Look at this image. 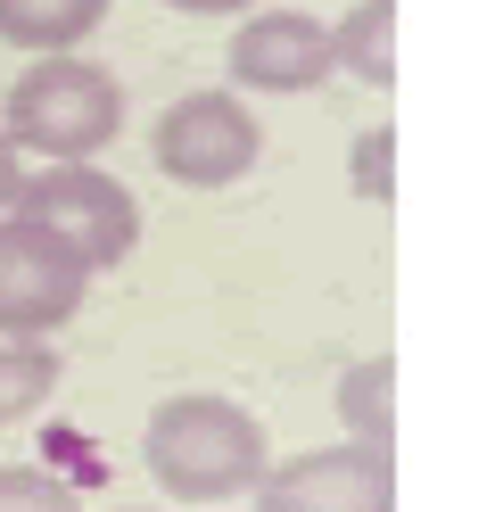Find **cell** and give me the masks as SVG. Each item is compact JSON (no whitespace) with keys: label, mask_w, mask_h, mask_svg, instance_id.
Returning <instances> with one entry per match:
<instances>
[{"label":"cell","mask_w":495,"mask_h":512,"mask_svg":"<svg viewBox=\"0 0 495 512\" xmlns=\"http://www.w3.org/2000/svg\"><path fill=\"white\" fill-rule=\"evenodd\" d=\"M256 512H396V463L388 446H306L289 463H264V479L248 488Z\"/></svg>","instance_id":"5b68a950"},{"label":"cell","mask_w":495,"mask_h":512,"mask_svg":"<svg viewBox=\"0 0 495 512\" xmlns=\"http://www.w3.org/2000/svg\"><path fill=\"white\" fill-rule=\"evenodd\" d=\"M149 157L182 190H231L240 174H256L264 124H256V108L240 91H190V100H174L149 124Z\"/></svg>","instance_id":"277c9868"},{"label":"cell","mask_w":495,"mask_h":512,"mask_svg":"<svg viewBox=\"0 0 495 512\" xmlns=\"http://www.w3.org/2000/svg\"><path fill=\"white\" fill-rule=\"evenodd\" d=\"M141 463L165 496H182V504H223V496H248L264 463H273V446H264L256 430V413L248 405H231L215 389H190V397H165L149 413V430H141Z\"/></svg>","instance_id":"6da1fadb"},{"label":"cell","mask_w":495,"mask_h":512,"mask_svg":"<svg viewBox=\"0 0 495 512\" xmlns=\"http://www.w3.org/2000/svg\"><path fill=\"white\" fill-rule=\"evenodd\" d=\"M388 380H396L388 356H355L339 372V430L355 446H388Z\"/></svg>","instance_id":"8fae6325"},{"label":"cell","mask_w":495,"mask_h":512,"mask_svg":"<svg viewBox=\"0 0 495 512\" xmlns=\"http://www.w3.org/2000/svg\"><path fill=\"white\" fill-rule=\"evenodd\" d=\"M108 17V0H0V42H17L33 58H58V50H83Z\"/></svg>","instance_id":"ba28073f"},{"label":"cell","mask_w":495,"mask_h":512,"mask_svg":"<svg viewBox=\"0 0 495 512\" xmlns=\"http://www.w3.org/2000/svg\"><path fill=\"white\" fill-rule=\"evenodd\" d=\"M17 182H25V157L9 149V133H0V215L17 207Z\"/></svg>","instance_id":"9a60e30c"},{"label":"cell","mask_w":495,"mask_h":512,"mask_svg":"<svg viewBox=\"0 0 495 512\" xmlns=\"http://www.w3.org/2000/svg\"><path fill=\"white\" fill-rule=\"evenodd\" d=\"M0 512H83V496L66 488L58 471H33V463H0Z\"/></svg>","instance_id":"7c38bea8"},{"label":"cell","mask_w":495,"mask_h":512,"mask_svg":"<svg viewBox=\"0 0 495 512\" xmlns=\"http://www.w3.org/2000/svg\"><path fill=\"white\" fill-rule=\"evenodd\" d=\"M9 215L42 223L83 273H116L124 256L141 248V199H132L116 174H99L91 157H83V166H25Z\"/></svg>","instance_id":"3957f363"},{"label":"cell","mask_w":495,"mask_h":512,"mask_svg":"<svg viewBox=\"0 0 495 512\" xmlns=\"http://www.w3.org/2000/svg\"><path fill=\"white\" fill-rule=\"evenodd\" d=\"M388 157H396V133H388V124H363V133H355V157H347V166H355V199H372V207H388Z\"/></svg>","instance_id":"4fadbf2b"},{"label":"cell","mask_w":495,"mask_h":512,"mask_svg":"<svg viewBox=\"0 0 495 512\" xmlns=\"http://www.w3.org/2000/svg\"><path fill=\"white\" fill-rule=\"evenodd\" d=\"M0 133L17 157H50V166H83L124 133V83L83 50L33 58L0 100Z\"/></svg>","instance_id":"7a4b0ae2"},{"label":"cell","mask_w":495,"mask_h":512,"mask_svg":"<svg viewBox=\"0 0 495 512\" xmlns=\"http://www.w3.org/2000/svg\"><path fill=\"white\" fill-rule=\"evenodd\" d=\"M330 58L339 75H355L363 91L396 83V0H355V9L330 25Z\"/></svg>","instance_id":"9c48e42d"},{"label":"cell","mask_w":495,"mask_h":512,"mask_svg":"<svg viewBox=\"0 0 495 512\" xmlns=\"http://www.w3.org/2000/svg\"><path fill=\"white\" fill-rule=\"evenodd\" d=\"M132 512H157V504H132Z\"/></svg>","instance_id":"2e32d148"},{"label":"cell","mask_w":495,"mask_h":512,"mask_svg":"<svg viewBox=\"0 0 495 512\" xmlns=\"http://www.w3.org/2000/svg\"><path fill=\"white\" fill-rule=\"evenodd\" d=\"M91 273L66 256L42 223L0 215V339H50L83 314Z\"/></svg>","instance_id":"8992f818"},{"label":"cell","mask_w":495,"mask_h":512,"mask_svg":"<svg viewBox=\"0 0 495 512\" xmlns=\"http://www.w3.org/2000/svg\"><path fill=\"white\" fill-rule=\"evenodd\" d=\"M157 9H182V17H248L264 0H157Z\"/></svg>","instance_id":"5bb4252c"},{"label":"cell","mask_w":495,"mask_h":512,"mask_svg":"<svg viewBox=\"0 0 495 512\" xmlns=\"http://www.w3.org/2000/svg\"><path fill=\"white\" fill-rule=\"evenodd\" d=\"M58 397V356L50 339H0V430H17L25 413Z\"/></svg>","instance_id":"30bf717a"},{"label":"cell","mask_w":495,"mask_h":512,"mask_svg":"<svg viewBox=\"0 0 495 512\" xmlns=\"http://www.w3.org/2000/svg\"><path fill=\"white\" fill-rule=\"evenodd\" d=\"M223 67L240 91H264V100H297V91H322L339 75L330 58V25L306 9H248L240 34L223 42Z\"/></svg>","instance_id":"52a82bcc"}]
</instances>
